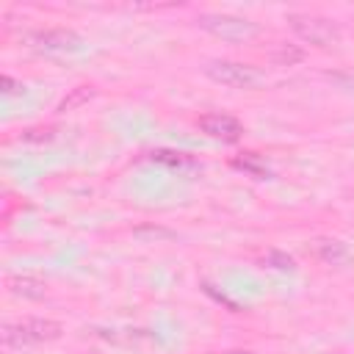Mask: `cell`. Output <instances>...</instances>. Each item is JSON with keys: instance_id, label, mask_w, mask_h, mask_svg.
<instances>
[{"instance_id": "cell-1", "label": "cell", "mask_w": 354, "mask_h": 354, "mask_svg": "<svg viewBox=\"0 0 354 354\" xmlns=\"http://www.w3.org/2000/svg\"><path fill=\"white\" fill-rule=\"evenodd\" d=\"M288 25L290 30L313 44V47H332L340 41V28L335 19L329 17H321V14H307V11H296V14H288Z\"/></svg>"}, {"instance_id": "cell-2", "label": "cell", "mask_w": 354, "mask_h": 354, "mask_svg": "<svg viewBox=\"0 0 354 354\" xmlns=\"http://www.w3.org/2000/svg\"><path fill=\"white\" fill-rule=\"evenodd\" d=\"M205 75L213 83L230 86V88H254L263 83V72L252 64L243 61H227V58H216L205 64Z\"/></svg>"}, {"instance_id": "cell-3", "label": "cell", "mask_w": 354, "mask_h": 354, "mask_svg": "<svg viewBox=\"0 0 354 354\" xmlns=\"http://www.w3.org/2000/svg\"><path fill=\"white\" fill-rule=\"evenodd\" d=\"M196 25L218 39L227 41H249L257 36V22L246 19V17H235V14H199Z\"/></svg>"}, {"instance_id": "cell-4", "label": "cell", "mask_w": 354, "mask_h": 354, "mask_svg": "<svg viewBox=\"0 0 354 354\" xmlns=\"http://www.w3.org/2000/svg\"><path fill=\"white\" fill-rule=\"evenodd\" d=\"M28 44L44 53H77L83 50V36L72 28H41L28 33Z\"/></svg>"}, {"instance_id": "cell-5", "label": "cell", "mask_w": 354, "mask_h": 354, "mask_svg": "<svg viewBox=\"0 0 354 354\" xmlns=\"http://www.w3.org/2000/svg\"><path fill=\"white\" fill-rule=\"evenodd\" d=\"M196 127L205 136H210L216 141H227V144H232L243 136V124L230 113H205L196 119Z\"/></svg>"}, {"instance_id": "cell-6", "label": "cell", "mask_w": 354, "mask_h": 354, "mask_svg": "<svg viewBox=\"0 0 354 354\" xmlns=\"http://www.w3.org/2000/svg\"><path fill=\"white\" fill-rule=\"evenodd\" d=\"M28 346L33 343H50V340H58L64 335V324L61 321H53V318H22L17 321Z\"/></svg>"}, {"instance_id": "cell-7", "label": "cell", "mask_w": 354, "mask_h": 354, "mask_svg": "<svg viewBox=\"0 0 354 354\" xmlns=\"http://www.w3.org/2000/svg\"><path fill=\"white\" fill-rule=\"evenodd\" d=\"M6 290L17 299H44L47 296V282L30 274H8L6 277Z\"/></svg>"}, {"instance_id": "cell-8", "label": "cell", "mask_w": 354, "mask_h": 354, "mask_svg": "<svg viewBox=\"0 0 354 354\" xmlns=\"http://www.w3.org/2000/svg\"><path fill=\"white\" fill-rule=\"evenodd\" d=\"M310 249H313V254H315L321 263H326V266H346V263L351 260L348 246H346L343 241H337V238H315V241L310 243Z\"/></svg>"}, {"instance_id": "cell-9", "label": "cell", "mask_w": 354, "mask_h": 354, "mask_svg": "<svg viewBox=\"0 0 354 354\" xmlns=\"http://www.w3.org/2000/svg\"><path fill=\"white\" fill-rule=\"evenodd\" d=\"M133 238H136V241H141V243H163V241H174V238H177V232H174V230H169V227H160V224L147 221V224L133 227Z\"/></svg>"}, {"instance_id": "cell-10", "label": "cell", "mask_w": 354, "mask_h": 354, "mask_svg": "<svg viewBox=\"0 0 354 354\" xmlns=\"http://www.w3.org/2000/svg\"><path fill=\"white\" fill-rule=\"evenodd\" d=\"M94 97H97V88H94V86H88V83L75 86V88H69V94L58 102V111H61V113L77 111L80 105H86V102H88V100H94Z\"/></svg>"}, {"instance_id": "cell-11", "label": "cell", "mask_w": 354, "mask_h": 354, "mask_svg": "<svg viewBox=\"0 0 354 354\" xmlns=\"http://www.w3.org/2000/svg\"><path fill=\"white\" fill-rule=\"evenodd\" d=\"M232 166L241 169V171H246V174L254 177V180H266V177H268L266 160H260V155H254V152H243V155L232 158Z\"/></svg>"}, {"instance_id": "cell-12", "label": "cell", "mask_w": 354, "mask_h": 354, "mask_svg": "<svg viewBox=\"0 0 354 354\" xmlns=\"http://www.w3.org/2000/svg\"><path fill=\"white\" fill-rule=\"evenodd\" d=\"M152 160L166 163V166H171V169H194V166H196V160H194L191 155L174 152V149H155V152H152Z\"/></svg>"}, {"instance_id": "cell-13", "label": "cell", "mask_w": 354, "mask_h": 354, "mask_svg": "<svg viewBox=\"0 0 354 354\" xmlns=\"http://www.w3.org/2000/svg\"><path fill=\"white\" fill-rule=\"evenodd\" d=\"M271 61L279 66H293V64L304 61V50L299 44H277V50L271 53Z\"/></svg>"}, {"instance_id": "cell-14", "label": "cell", "mask_w": 354, "mask_h": 354, "mask_svg": "<svg viewBox=\"0 0 354 354\" xmlns=\"http://www.w3.org/2000/svg\"><path fill=\"white\" fill-rule=\"evenodd\" d=\"M263 263L271 266V268H277V271H293L296 268V260L288 252H279V249H268L266 257H263Z\"/></svg>"}, {"instance_id": "cell-15", "label": "cell", "mask_w": 354, "mask_h": 354, "mask_svg": "<svg viewBox=\"0 0 354 354\" xmlns=\"http://www.w3.org/2000/svg\"><path fill=\"white\" fill-rule=\"evenodd\" d=\"M55 130L53 127H30L22 133V141H53Z\"/></svg>"}, {"instance_id": "cell-16", "label": "cell", "mask_w": 354, "mask_h": 354, "mask_svg": "<svg viewBox=\"0 0 354 354\" xmlns=\"http://www.w3.org/2000/svg\"><path fill=\"white\" fill-rule=\"evenodd\" d=\"M0 86H3V91H6V94H14L17 88H22V86H19L14 77H8V75H3V77H0Z\"/></svg>"}, {"instance_id": "cell-17", "label": "cell", "mask_w": 354, "mask_h": 354, "mask_svg": "<svg viewBox=\"0 0 354 354\" xmlns=\"http://www.w3.org/2000/svg\"><path fill=\"white\" fill-rule=\"evenodd\" d=\"M337 83H346V86H354V72L351 75H335Z\"/></svg>"}, {"instance_id": "cell-18", "label": "cell", "mask_w": 354, "mask_h": 354, "mask_svg": "<svg viewBox=\"0 0 354 354\" xmlns=\"http://www.w3.org/2000/svg\"><path fill=\"white\" fill-rule=\"evenodd\" d=\"M227 354H254V351H246V348H235V351H227Z\"/></svg>"}, {"instance_id": "cell-19", "label": "cell", "mask_w": 354, "mask_h": 354, "mask_svg": "<svg viewBox=\"0 0 354 354\" xmlns=\"http://www.w3.org/2000/svg\"><path fill=\"white\" fill-rule=\"evenodd\" d=\"M332 354H343V351H332Z\"/></svg>"}]
</instances>
